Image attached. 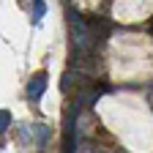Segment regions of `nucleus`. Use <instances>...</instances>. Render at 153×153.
Listing matches in <instances>:
<instances>
[{"label": "nucleus", "instance_id": "f03ea898", "mask_svg": "<svg viewBox=\"0 0 153 153\" xmlns=\"http://www.w3.org/2000/svg\"><path fill=\"white\" fill-rule=\"evenodd\" d=\"M30 134L36 137V145H38V148H44L47 140H49V128H47L44 123H33V126H30Z\"/></svg>", "mask_w": 153, "mask_h": 153}, {"label": "nucleus", "instance_id": "f257e3e1", "mask_svg": "<svg viewBox=\"0 0 153 153\" xmlns=\"http://www.w3.org/2000/svg\"><path fill=\"white\" fill-rule=\"evenodd\" d=\"M44 90H47V71H36L30 76V82H27V99L38 101L44 96Z\"/></svg>", "mask_w": 153, "mask_h": 153}, {"label": "nucleus", "instance_id": "20e7f679", "mask_svg": "<svg viewBox=\"0 0 153 153\" xmlns=\"http://www.w3.org/2000/svg\"><path fill=\"white\" fill-rule=\"evenodd\" d=\"M8 126H11V112H8V109H0V142H3Z\"/></svg>", "mask_w": 153, "mask_h": 153}, {"label": "nucleus", "instance_id": "7ed1b4c3", "mask_svg": "<svg viewBox=\"0 0 153 153\" xmlns=\"http://www.w3.org/2000/svg\"><path fill=\"white\" fill-rule=\"evenodd\" d=\"M30 3H33V22L38 25V22H41V16L47 14V3H44V0H30Z\"/></svg>", "mask_w": 153, "mask_h": 153}]
</instances>
